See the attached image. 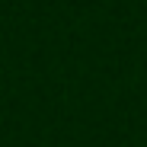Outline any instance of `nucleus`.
Here are the masks:
<instances>
[]
</instances>
